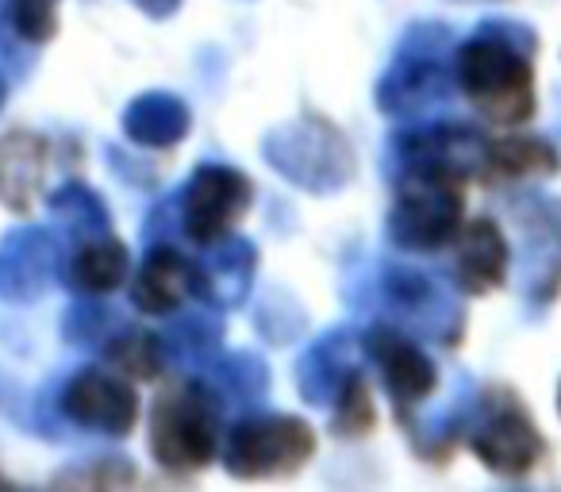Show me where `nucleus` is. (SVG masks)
<instances>
[{"label":"nucleus","instance_id":"1","mask_svg":"<svg viewBox=\"0 0 561 492\" xmlns=\"http://www.w3.org/2000/svg\"><path fill=\"white\" fill-rule=\"evenodd\" d=\"M461 89L492 124H523L535 112V78L523 55L500 39H477L461 50Z\"/></svg>","mask_w":561,"mask_h":492},{"label":"nucleus","instance_id":"2","mask_svg":"<svg viewBox=\"0 0 561 492\" xmlns=\"http://www.w3.org/2000/svg\"><path fill=\"white\" fill-rule=\"evenodd\" d=\"M219 446L216 404L201 385L162 392L150 415V450L165 469H201Z\"/></svg>","mask_w":561,"mask_h":492},{"label":"nucleus","instance_id":"3","mask_svg":"<svg viewBox=\"0 0 561 492\" xmlns=\"http://www.w3.org/2000/svg\"><path fill=\"white\" fill-rule=\"evenodd\" d=\"M316 450L312 431L300 420H285V415H270V420H250L239 423L227 438V466L239 477H270V473H289V469L305 466Z\"/></svg>","mask_w":561,"mask_h":492},{"label":"nucleus","instance_id":"4","mask_svg":"<svg viewBox=\"0 0 561 492\" xmlns=\"http://www.w3.org/2000/svg\"><path fill=\"white\" fill-rule=\"evenodd\" d=\"M461 193L454 173L415 170L412 188L397 208V231L415 251H435L458 231Z\"/></svg>","mask_w":561,"mask_h":492},{"label":"nucleus","instance_id":"5","mask_svg":"<svg viewBox=\"0 0 561 492\" xmlns=\"http://www.w3.org/2000/svg\"><path fill=\"white\" fill-rule=\"evenodd\" d=\"M469 443H473V450L484 458V466L507 477L527 473L538 461V454H542V438H538L535 423L527 420L523 404L512 397L492 400L489 415H484V423L473 431Z\"/></svg>","mask_w":561,"mask_h":492},{"label":"nucleus","instance_id":"6","mask_svg":"<svg viewBox=\"0 0 561 492\" xmlns=\"http://www.w3.org/2000/svg\"><path fill=\"white\" fill-rule=\"evenodd\" d=\"M250 204V185L242 173L219 170L208 165L193 178L185 193V227L196 242H219L227 234V227L247 211Z\"/></svg>","mask_w":561,"mask_h":492},{"label":"nucleus","instance_id":"7","mask_svg":"<svg viewBox=\"0 0 561 492\" xmlns=\"http://www.w3.org/2000/svg\"><path fill=\"white\" fill-rule=\"evenodd\" d=\"M62 408L73 423L108 431V435H127L139 420V400H135L131 385L112 374H101V369H85L81 377H73L62 397Z\"/></svg>","mask_w":561,"mask_h":492},{"label":"nucleus","instance_id":"8","mask_svg":"<svg viewBox=\"0 0 561 492\" xmlns=\"http://www.w3.org/2000/svg\"><path fill=\"white\" fill-rule=\"evenodd\" d=\"M47 139L32 131H12L0 139V204L32 216V204L47 178Z\"/></svg>","mask_w":561,"mask_h":492},{"label":"nucleus","instance_id":"9","mask_svg":"<svg viewBox=\"0 0 561 492\" xmlns=\"http://www.w3.org/2000/svg\"><path fill=\"white\" fill-rule=\"evenodd\" d=\"M369 351H374L377 366L385 374V385L397 397V404L408 400H423L435 389V366L420 354V346H412L404 335H392V331H374L369 335Z\"/></svg>","mask_w":561,"mask_h":492},{"label":"nucleus","instance_id":"10","mask_svg":"<svg viewBox=\"0 0 561 492\" xmlns=\"http://www.w3.org/2000/svg\"><path fill=\"white\" fill-rule=\"evenodd\" d=\"M196 277L201 274H196L193 262H185L170 247H158L142 266L131 297L142 312H173L188 293H196Z\"/></svg>","mask_w":561,"mask_h":492},{"label":"nucleus","instance_id":"11","mask_svg":"<svg viewBox=\"0 0 561 492\" xmlns=\"http://www.w3.org/2000/svg\"><path fill=\"white\" fill-rule=\"evenodd\" d=\"M507 270V242L492 219H477L461 239L458 274L469 293H489L504 282Z\"/></svg>","mask_w":561,"mask_h":492},{"label":"nucleus","instance_id":"12","mask_svg":"<svg viewBox=\"0 0 561 492\" xmlns=\"http://www.w3.org/2000/svg\"><path fill=\"white\" fill-rule=\"evenodd\" d=\"M127 274V251L124 242L116 239H96L85 242L78 254H73L70 282L85 293H112Z\"/></svg>","mask_w":561,"mask_h":492},{"label":"nucleus","instance_id":"13","mask_svg":"<svg viewBox=\"0 0 561 492\" xmlns=\"http://www.w3.org/2000/svg\"><path fill=\"white\" fill-rule=\"evenodd\" d=\"M484 165H489V173L496 181H519V178L550 173L558 165V158L538 139H504L484 147Z\"/></svg>","mask_w":561,"mask_h":492},{"label":"nucleus","instance_id":"14","mask_svg":"<svg viewBox=\"0 0 561 492\" xmlns=\"http://www.w3.org/2000/svg\"><path fill=\"white\" fill-rule=\"evenodd\" d=\"M108 362L119 374L154 377L162 369V351H158V339L147 335V331H127L108 346Z\"/></svg>","mask_w":561,"mask_h":492},{"label":"nucleus","instance_id":"15","mask_svg":"<svg viewBox=\"0 0 561 492\" xmlns=\"http://www.w3.org/2000/svg\"><path fill=\"white\" fill-rule=\"evenodd\" d=\"M55 4L58 0H12V20L20 35L32 43H43L55 35Z\"/></svg>","mask_w":561,"mask_h":492},{"label":"nucleus","instance_id":"16","mask_svg":"<svg viewBox=\"0 0 561 492\" xmlns=\"http://www.w3.org/2000/svg\"><path fill=\"white\" fill-rule=\"evenodd\" d=\"M0 104H4V85H0Z\"/></svg>","mask_w":561,"mask_h":492}]
</instances>
